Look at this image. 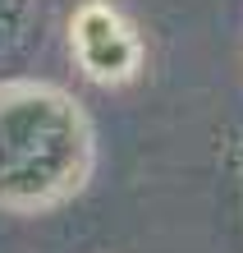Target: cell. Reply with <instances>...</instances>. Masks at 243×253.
Listing matches in <instances>:
<instances>
[{"mask_svg":"<svg viewBox=\"0 0 243 253\" xmlns=\"http://www.w3.org/2000/svg\"><path fill=\"white\" fill-rule=\"evenodd\" d=\"M73 51H78V65L101 83H119L138 69V37L110 5H97V0L83 5L73 19Z\"/></svg>","mask_w":243,"mask_h":253,"instance_id":"cell-1","label":"cell"}]
</instances>
